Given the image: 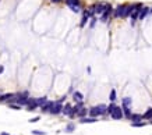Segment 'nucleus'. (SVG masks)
Wrapping results in <instances>:
<instances>
[{
    "instance_id": "6",
    "label": "nucleus",
    "mask_w": 152,
    "mask_h": 135,
    "mask_svg": "<svg viewBox=\"0 0 152 135\" xmlns=\"http://www.w3.org/2000/svg\"><path fill=\"white\" fill-rule=\"evenodd\" d=\"M63 114L64 116H73V107H71L70 103H67L66 106L63 107Z\"/></svg>"
},
{
    "instance_id": "19",
    "label": "nucleus",
    "mask_w": 152,
    "mask_h": 135,
    "mask_svg": "<svg viewBox=\"0 0 152 135\" xmlns=\"http://www.w3.org/2000/svg\"><path fill=\"white\" fill-rule=\"evenodd\" d=\"M87 113H89V112H87L85 109H82V110H80V113L77 114L80 118H85V116H87Z\"/></svg>"
},
{
    "instance_id": "13",
    "label": "nucleus",
    "mask_w": 152,
    "mask_h": 135,
    "mask_svg": "<svg viewBox=\"0 0 152 135\" xmlns=\"http://www.w3.org/2000/svg\"><path fill=\"white\" fill-rule=\"evenodd\" d=\"M52 106H53V102H48V103H45V105L42 106V112H50Z\"/></svg>"
},
{
    "instance_id": "10",
    "label": "nucleus",
    "mask_w": 152,
    "mask_h": 135,
    "mask_svg": "<svg viewBox=\"0 0 152 135\" xmlns=\"http://www.w3.org/2000/svg\"><path fill=\"white\" fill-rule=\"evenodd\" d=\"M123 11H124V6L120 4V6H117V8H116L114 15H116V17H123Z\"/></svg>"
},
{
    "instance_id": "27",
    "label": "nucleus",
    "mask_w": 152,
    "mask_h": 135,
    "mask_svg": "<svg viewBox=\"0 0 152 135\" xmlns=\"http://www.w3.org/2000/svg\"><path fill=\"white\" fill-rule=\"evenodd\" d=\"M60 0H52V3H59Z\"/></svg>"
},
{
    "instance_id": "20",
    "label": "nucleus",
    "mask_w": 152,
    "mask_h": 135,
    "mask_svg": "<svg viewBox=\"0 0 152 135\" xmlns=\"http://www.w3.org/2000/svg\"><path fill=\"white\" fill-rule=\"evenodd\" d=\"M74 129H75V125L74 124H68L67 127H66V132H73Z\"/></svg>"
},
{
    "instance_id": "28",
    "label": "nucleus",
    "mask_w": 152,
    "mask_h": 135,
    "mask_svg": "<svg viewBox=\"0 0 152 135\" xmlns=\"http://www.w3.org/2000/svg\"><path fill=\"white\" fill-rule=\"evenodd\" d=\"M0 135H10V134H7V132H1Z\"/></svg>"
},
{
    "instance_id": "24",
    "label": "nucleus",
    "mask_w": 152,
    "mask_h": 135,
    "mask_svg": "<svg viewBox=\"0 0 152 135\" xmlns=\"http://www.w3.org/2000/svg\"><path fill=\"white\" fill-rule=\"evenodd\" d=\"M144 125H145V123H142V121H138V123H133V127H137V128H138V127H144Z\"/></svg>"
},
{
    "instance_id": "1",
    "label": "nucleus",
    "mask_w": 152,
    "mask_h": 135,
    "mask_svg": "<svg viewBox=\"0 0 152 135\" xmlns=\"http://www.w3.org/2000/svg\"><path fill=\"white\" fill-rule=\"evenodd\" d=\"M105 113H107V107L102 103V105H96V106H94V107H91L89 109V114L91 117H94V118H96L98 116H102V114H105Z\"/></svg>"
},
{
    "instance_id": "4",
    "label": "nucleus",
    "mask_w": 152,
    "mask_h": 135,
    "mask_svg": "<svg viewBox=\"0 0 152 135\" xmlns=\"http://www.w3.org/2000/svg\"><path fill=\"white\" fill-rule=\"evenodd\" d=\"M114 120H120V118H123V116H124V113H123V109L121 107H119V106H116V109L113 110V113L110 114Z\"/></svg>"
},
{
    "instance_id": "7",
    "label": "nucleus",
    "mask_w": 152,
    "mask_h": 135,
    "mask_svg": "<svg viewBox=\"0 0 152 135\" xmlns=\"http://www.w3.org/2000/svg\"><path fill=\"white\" fill-rule=\"evenodd\" d=\"M135 6H124V11H123V17H128L131 15V13L134 11Z\"/></svg>"
},
{
    "instance_id": "29",
    "label": "nucleus",
    "mask_w": 152,
    "mask_h": 135,
    "mask_svg": "<svg viewBox=\"0 0 152 135\" xmlns=\"http://www.w3.org/2000/svg\"><path fill=\"white\" fill-rule=\"evenodd\" d=\"M151 11H152V8H151Z\"/></svg>"
},
{
    "instance_id": "23",
    "label": "nucleus",
    "mask_w": 152,
    "mask_h": 135,
    "mask_svg": "<svg viewBox=\"0 0 152 135\" xmlns=\"http://www.w3.org/2000/svg\"><path fill=\"white\" fill-rule=\"evenodd\" d=\"M109 98H110V100H112V102L116 100V90H114V89H112V92H110V96H109Z\"/></svg>"
},
{
    "instance_id": "14",
    "label": "nucleus",
    "mask_w": 152,
    "mask_h": 135,
    "mask_svg": "<svg viewBox=\"0 0 152 135\" xmlns=\"http://www.w3.org/2000/svg\"><path fill=\"white\" fill-rule=\"evenodd\" d=\"M142 118H144V120H152V109L151 107L145 112V114L142 116Z\"/></svg>"
},
{
    "instance_id": "12",
    "label": "nucleus",
    "mask_w": 152,
    "mask_h": 135,
    "mask_svg": "<svg viewBox=\"0 0 152 135\" xmlns=\"http://www.w3.org/2000/svg\"><path fill=\"white\" fill-rule=\"evenodd\" d=\"M149 11H151V10H149L148 7H144V8H142V10L140 11V17H138V18H141V20H142V18H145V17H146V14H148Z\"/></svg>"
},
{
    "instance_id": "16",
    "label": "nucleus",
    "mask_w": 152,
    "mask_h": 135,
    "mask_svg": "<svg viewBox=\"0 0 152 135\" xmlns=\"http://www.w3.org/2000/svg\"><path fill=\"white\" fill-rule=\"evenodd\" d=\"M88 17H91V13H89V11H84V15H82V20H81V27H82V25L87 22Z\"/></svg>"
},
{
    "instance_id": "3",
    "label": "nucleus",
    "mask_w": 152,
    "mask_h": 135,
    "mask_svg": "<svg viewBox=\"0 0 152 135\" xmlns=\"http://www.w3.org/2000/svg\"><path fill=\"white\" fill-rule=\"evenodd\" d=\"M66 3L74 13L80 11V0H66Z\"/></svg>"
},
{
    "instance_id": "26",
    "label": "nucleus",
    "mask_w": 152,
    "mask_h": 135,
    "mask_svg": "<svg viewBox=\"0 0 152 135\" xmlns=\"http://www.w3.org/2000/svg\"><path fill=\"white\" fill-rule=\"evenodd\" d=\"M3 71H4V67H3V66H0V74L3 73Z\"/></svg>"
},
{
    "instance_id": "18",
    "label": "nucleus",
    "mask_w": 152,
    "mask_h": 135,
    "mask_svg": "<svg viewBox=\"0 0 152 135\" xmlns=\"http://www.w3.org/2000/svg\"><path fill=\"white\" fill-rule=\"evenodd\" d=\"M96 121V118H94V117H89V118H81V123H84V124H87V123H95Z\"/></svg>"
},
{
    "instance_id": "17",
    "label": "nucleus",
    "mask_w": 152,
    "mask_h": 135,
    "mask_svg": "<svg viewBox=\"0 0 152 135\" xmlns=\"http://www.w3.org/2000/svg\"><path fill=\"white\" fill-rule=\"evenodd\" d=\"M131 120H133V123H138V121L142 120V116H140V114H133L131 116Z\"/></svg>"
},
{
    "instance_id": "25",
    "label": "nucleus",
    "mask_w": 152,
    "mask_h": 135,
    "mask_svg": "<svg viewBox=\"0 0 152 135\" xmlns=\"http://www.w3.org/2000/svg\"><path fill=\"white\" fill-rule=\"evenodd\" d=\"M40 117H34V118H29V123H36V121H39Z\"/></svg>"
},
{
    "instance_id": "9",
    "label": "nucleus",
    "mask_w": 152,
    "mask_h": 135,
    "mask_svg": "<svg viewBox=\"0 0 152 135\" xmlns=\"http://www.w3.org/2000/svg\"><path fill=\"white\" fill-rule=\"evenodd\" d=\"M45 103H48V99H46V98H36V99H35V105H36V106L42 107Z\"/></svg>"
},
{
    "instance_id": "2",
    "label": "nucleus",
    "mask_w": 152,
    "mask_h": 135,
    "mask_svg": "<svg viewBox=\"0 0 152 135\" xmlns=\"http://www.w3.org/2000/svg\"><path fill=\"white\" fill-rule=\"evenodd\" d=\"M50 114H60V113H63V105L60 103V102H53V106H52L50 109Z\"/></svg>"
},
{
    "instance_id": "5",
    "label": "nucleus",
    "mask_w": 152,
    "mask_h": 135,
    "mask_svg": "<svg viewBox=\"0 0 152 135\" xmlns=\"http://www.w3.org/2000/svg\"><path fill=\"white\" fill-rule=\"evenodd\" d=\"M94 11H95L96 14H103V11H105V4H103V3L95 4V6H94Z\"/></svg>"
},
{
    "instance_id": "21",
    "label": "nucleus",
    "mask_w": 152,
    "mask_h": 135,
    "mask_svg": "<svg viewBox=\"0 0 152 135\" xmlns=\"http://www.w3.org/2000/svg\"><path fill=\"white\" fill-rule=\"evenodd\" d=\"M32 134L34 135H46L45 131H40V129H32Z\"/></svg>"
},
{
    "instance_id": "15",
    "label": "nucleus",
    "mask_w": 152,
    "mask_h": 135,
    "mask_svg": "<svg viewBox=\"0 0 152 135\" xmlns=\"http://www.w3.org/2000/svg\"><path fill=\"white\" fill-rule=\"evenodd\" d=\"M74 100L75 102H82V99H84V96H82V93H80V92H74Z\"/></svg>"
},
{
    "instance_id": "22",
    "label": "nucleus",
    "mask_w": 152,
    "mask_h": 135,
    "mask_svg": "<svg viewBox=\"0 0 152 135\" xmlns=\"http://www.w3.org/2000/svg\"><path fill=\"white\" fill-rule=\"evenodd\" d=\"M114 109H116V105H114V103H112L110 106L107 107V114H112V113H113V110H114Z\"/></svg>"
},
{
    "instance_id": "8",
    "label": "nucleus",
    "mask_w": 152,
    "mask_h": 135,
    "mask_svg": "<svg viewBox=\"0 0 152 135\" xmlns=\"http://www.w3.org/2000/svg\"><path fill=\"white\" fill-rule=\"evenodd\" d=\"M16 98L17 99H28L29 98V92L28 90H24V92H18V93H16Z\"/></svg>"
},
{
    "instance_id": "11",
    "label": "nucleus",
    "mask_w": 152,
    "mask_h": 135,
    "mask_svg": "<svg viewBox=\"0 0 152 135\" xmlns=\"http://www.w3.org/2000/svg\"><path fill=\"white\" fill-rule=\"evenodd\" d=\"M13 98H14L13 93H4V95L0 96V100H1V102H7V100H11Z\"/></svg>"
}]
</instances>
